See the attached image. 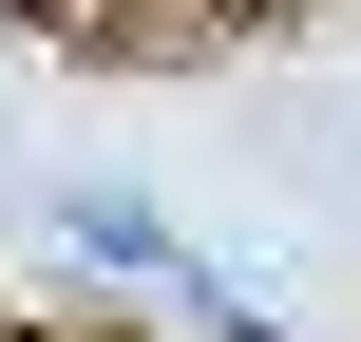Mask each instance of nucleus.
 Here are the masks:
<instances>
[{"label":"nucleus","instance_id":"f257e3e1","mask_svg":"<svg viewBox=\"0 0 361 342\" xmlns=\"http://www.w3.org/2000/svg\"><path fill=\"white\" fill-rule=\"evenodd\" d=\"M95 38H133V57H209V38H228V0H133V19H95Z\"/></svg>","mask_w":361,"mask_h":342}]
</instances>
